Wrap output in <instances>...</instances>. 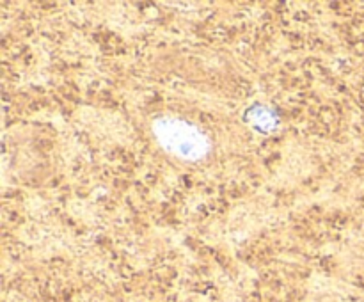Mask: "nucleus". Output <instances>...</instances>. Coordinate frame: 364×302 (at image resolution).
Returning a JSON list of instances; mask_svg holds the SVG:
<instances>
[{"instance_id":"obj_1","label":"nucleus","mask_w":364,"mask_h":302,"mask_svg":"<svg viewBox=\"0 0 364 302\" xmlns=\"http://www.w3.org/2000/svg\"><path fill=\"white\" fill-rule=\"evenodd\" d=\"M156 141L169 153L185 160H199L208 153V139L198 126L183 119L162 117L153 124Z\"/></svg>"}]
</instances>
